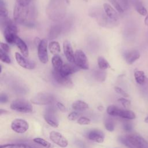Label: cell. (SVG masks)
Wrapping results in <instances>:
<instances>
[{
    "label": "cell",
    "instance_id": "cell-49",
    "mask_svg": "<svg viewBox=\"0 0 148 148\" xmlns=\"http://www.w3.org/2000/svg\"><path fill=\"white\" fill-rule=\"evenodd\" d=\"M145 24L147 26H148V14L146 16L145 18V21H144Z\"/></svg>",
    "mask_w": 148,
    "mask_h": 148
},
{
    "label": "cell",
    "instance_id": "cell-45",
    "mask_svg": "<svg viewBox=\"0 0 148 148\" xmlns=\"http://www.w3.org/2000/svg\"><path fill=\"white\" fill-rule=\"evenodd\" d=\"M16 1L22 5H28L32 3V0H16Z\"/></svg>",
    "mask_w": 148,
    "mask_h": 148
},
{
    "label": "cell",
    "instance_id": "cell-34",
    "mask_svg": "<svg viewBox=\"0 0 148 148\" xmlns=\"http://www.w3.org/2000/svg\"><path fill=\"white\" fill-rule=\"evenodd\" d=\"M119 141L122 143L123 145H124L125 146H126L128 148H136L135 146H134L130 142L129 140L125 138V136L123 137L121 136L119 138Z\"/></svg>",
    "mask_w": 148,
    "mask_h": 148
},
{
    "label": "cell",
    "instance_id": "cell-47",
    "mask_svg": "<svg viewBox=\"0 0 148 148\" xmlns=\"http://www.w3.org/2000/svg\"><path fill=\"white\" fill-rule=\"evenodd\" d=\"M75 144L76 145L79 147V148H88L86 145L84 144V142H83L81 140H76L75 142Z\"/></svg>",
    "mask_w": 148,
    "mask_h": 148
},
{
    "label": "cell",
    "instance_id": "cell-12",
    "mask_svg": "<svg viewBox=\"0 0 148 148\" xmlns=\"http://www.w3.org/2000/svg\"><path fill=\"white\" fill-rule=\"evenodd\" d=\"M50 139L55 144L60 147L65 148L68 146V142L67 139L60 133L53 131L49 134Z\"/></svg>",
    "mask_w": 148,
    "mask_h": 148
},
{
    "label": "cell",
    "instance_id": "cell-23",
    "mask_svg": "<svg viewBox=\"0 0 148 148\" xmlns=\"http://www.w3.org/2000/svg\"><path fill=\"white\" fill-rule=\"evenodd\" d=\"M72 107L76 111H83L88 108V105L83 101L77 100L72 103Z\"/></svg>",
    "mask_w": 148,
    "mask_h": 148
},
{
    "label": "cell",
    "instance_id": "cell-28",
    "mask_svg": "<svg viewBox=\"0 0 148 148\" xmlns=\"http://www.w3.org/2000/svg\"><path fill=\"white\" fill-rule=\"evenodd\" d=\"M0 17H1V21L5 20L8 18V10L6 9L5 3H3L2 0H1L0 2Z\"/></svg>",
    "mask_w": 148,
    "mask_h": 148
},
{
    "label": "cell",
    "instance_id": "cell-17",
    "mask_svg": "<svg viewBox=\"0 0 148 148\" xmlns=\"http://www.w3.org/2000/svg\"><path fill=\"white\" fill-rule=\"evenodd\" d=\"M140 54L138 50H132L124 53V58L128 64L131 65L140 58Z\"/></svg>",
    "mask_w": 148,
    "mask_h": 148
},
{
    "label": "cell",
    "instance_id": "cell-31",
    "mask_svg": "<svg viewBox=\"0 0 148 148\" xmlns=\"http://www.w3.org/2000/svg\"><path fill=\"white\" fill-rule=\"evenodd\" d=\"M0 60L1 61L6 64H10L11 62V60L8 53L2 49L0 50Z\"/></svg>",
    "mask_w": 148,
    "mask_h": 148
},
{
    "label": "cell",
    "instance_id": "cell-44",
    "mask_svg": "<svg viewBox=\"0 0 148 148\" xmlns=\"http://www.w3.org/2000/svg\"><path fill=\"white\" fill-rule=\"evenodd\" d=\"M8 101V97L6 94L2 93L0 95V102L1 103H6Z\"/></svg>",
    "mask_w": 148,
    "mask_h": 148
},
{
    "label": "cell",
    "instance_id": "cell-29",
    "mask_svg": "<svg viewBox=\"0 0 148 148\" xmlns=\"http://www.w3.org/2000/svg\"><path fill=\"white\" fill-rule=\"evenodd\" d=\"M33 141L39 145H42V146L46 148H53V145L50 142H49L48 141L46 140L45 139L42 138H39V137L35 138L33 139Z\"/></svg>",
    "mask_w": 148,
    "mask_h": 148
},
{
    "label": "cell",
    "instance_id": "cell-19",
    "mask_svg": "<svg viewBox=\"0 0 148 148\" xmlns=\"http://www.w3.org/2000/svg\"><path fill=\"white\" fill-rule=\"evenodd\" d=\"M15 45L19 49V50H20V51L23 56H24L25 57H28L29 51H28V47H27L26 43L18 36H17V38H16V40L15 42Z\"/></svg>",
    "mask_w": 148,
    "mask_h": 148
},
{
    "label": "cell",
    "instance_id": "cell-21",
    "mask_svg": "<svg viewBox=\"0 0 148 148\" xmlns=\"http://www.w3.org/2000/svg\"><path fill=\"white\" fill-rule=\"evenodd\" d=\"M132 3L137 12L142 16H147V10L140 0H131Z\"/></svg>",
    "mask_w": 148,
    "mask_h": 148
},
{
    "label": "cell",
    "instance_id": "cell-26",
    "mask_svg": "<svg viewBox=\"0 0 148 148\" xmlns=\"http://www.w3.org/2000/svg\"><path fill=\"white\" fill-rule=\"evenodd\" d=\"M93 75L95 80L101 82H103L106 77V73L104 71V70H102L100 69L94 71Z\"/></svg>",
    "mask_w": 148,
    "mask_h": 148
},
{
    "label": "cell",
    "instance_id": "cell-36",
    "mask_svg": "<svg viewBox=\"0 0 148 148\" xmlns=\"http://www.w3.org/2000/svg\"><path fill=\"white\" fill-rule=\"evenodd\" d=\"M8 148H32L31 146L25 143H10Z\"/></svg>",
    "mask_w": 148,
    "mask_h": 148
},
{
    "label": "cell",
    "instance_id": "cell-7",
    "mask_svg": "<svg viewBox=\"0 0 148 148\" xmlns=\"http://www.w3.org/2000/svg\"><path fill=\"white\" fill-rule=\"evenodd\" d=\"M125 138L136 148H148L147 141L138 134H128L125 136Z\"/></svg>",
    "mask_w": 148,
    "mask_h": 148
},
{
    "label": "cell",
    "instance_id": "cell-15",
    "mask_svg": "<svg viewBox=\"0 0 148 148\" xmlns=\"http://www.w3.org/2000/svg\"><path fill=\"white\" fill-rule=\"evenodd\" d=\"M104 11L109 20L115 25L119 21V15L116 10L109 3H105L103 5Z\"/></svg>",
    "mask_w": 148,
    "mask_h": 148
},
{
    "label": "cell",
    "instance_id": "cell-39",
    "mask_svg": "<svg viewBox=\"0 0 148 148\" xmlns=\"http://www.w3.org/2000/svg\"><path fill=\"white\" fill-rule=\"evenodd\" d=\"M114 89L115 91L117 93L121 95L124 97H129V95L124 90H123L121 88H120L119 87H114Z\"/></svg>",
    "mask_w": 148,
    "mask_h": 148
},
{
    "label": "cell",
    "instance_id": "cell-16",
    "mask_svg": "<svg viewBox=\"0 0 148 148\" xmlns=\"http://www.w3.org/2000/svg\"><path fill=\"white\" fill-rule=\"evenodd\" d=\"M63 50L64 55L68 62L71 64H74L75 53H73L72 45L69 41L65 40L64 42Z\"/></svg>",
    "mask_w": 148,
    "mask_h": 148
},
{
    "label": "cell",
    "instance_id": "cell-14",
    "mask_svg": "<svg viewBox=\"0 0 148 148\" xmlns=\"http://www.w3.org/2000/svg\"><path fill=\"white\" fill-rule=\"evenodd\" d=\"M86 136L89 140L97 143H101L104 141V133L99 130H91L88 131L86 133Z\"/></svg>",
    "mask_w": 148,
    "mask_h": 148
},
{
    "label": "cell",
    "instance_id": "cell-40",
    "mask_svg": "<svg viewBox=\"0 0 148 148\" xmlns=\"http://www.w3.org/2000/svg\"><path fill=\"white\" fill-rule=\"evenodd\" d=\"M79 114L76 112H71L68 116V119L70 121H75L79 118Z\"/></svg>",
    "mask_w": 148,
    "mask_h": 148
},
{
    "label": "cell",
    "instance_id": "cell-24",
    "mask_svg": "<svg viewBox=\"0 0 148 148\" xmlns=\"http://www.w3.org/2000/svg\"><path fill=\"white\" fill-rule=\"evenodd\" d=\"M51 62L54 69L57 71H60L64 65L61 57L58 55H54L51 59Z\"/></svg>",
    "mask_w": 148,
    "mask_h": 148
},
{
    "label": "cell",
    "instance_id": "cell-5",
    "mask_svg": "<svg viewBox=\"0 0 148 148\" xmlns=\"http://www.w3.org/2000/svg\"><path fill=\"white\" fill-rule=\"evenodd\" d=\"M54 100V96L48 92H42L34 96L31 101L32 103L39 105L51 104Z\"/></svg>",
    "mask_w": 148,
    "mask_h": 148
},
{
    "label": "cell",
    "instance_id": "cell-41",
    "mask_svg": "<svg viewBox=\"0 0 148 148\" xmlns=\"http://www.w3.org/2000/svg\"><path fill=\"white\" fill-rule=\"evenodd\" d=\"M123 128L124 131H125L127 132H130L132 130L133 127H132V125L131 123L126 122L123 124Z\"/></svg>",
    "mask_w": 148,
    "mask_h": 148
},
{
    "label": "cell",
    "instance_id": "cell-32",
    "mask_svg": "<svg viewBox=\"0 0 148 148\" xmlns=\"http://www.w3.org/2000/svg\"><path fill=\"white\" fill-rule=\"evenodd\" d=\"M119 108L114 105H109L106 109L107 113L112 116H117V112Z\"/></svg>",
    "mask_w": 148,
    "mask_h": 148
},
{
    "label": "cell",
    "instance_id": "cell-33",
    "mask_svg": "<svg viewBox=\"0 0 148 148\" xmlns=\"http://www.w3.org/2000/svg\"><path fill=\"white\" fill-rule=\"evenodd\" d=\"M61 32V29L60 27L58 26H54L53 27L50 31V34H49V36L51 38H56L58 35H59L60 33Z\"/></svg>",
    "mask_w": 148,
    "mask_h": 148
},
{
    "label": "cell",
    "instance_id": "cell-25",
    "mask_svg": "<svg viewBox=\"0 0 148 148\" xmlns=\"http://www.w3.org/2000/svg\"><path fill=\"white\" fill-rule=\"evenodd\" d=\"M49 49L50 53L54 55H58L61 51L60 46L57 41L50 42L49 44Z\"/></svg>",
    "mask_w": 148,
    "mask_h": 148
},
{
    "label": "cell",
    "instance_id": "cell-35",
    "mask_svg": "<svg viewBox=\"0 0 148 148\" xmlns=\"http://www.w3.org/2000/svg\"><path fill=\"white\" fill-rule=\"evenodd\" d=\"M108 1L112 4V5L114 8V9L117 10V12H118L120 13H122L124 12L123 9L121 8V6L119 4L117 0H108Z\"/></svg>",
    "mask_w": 148,
    "mask_h": 148
},
{
    "label": "cell",
    "instance_id": "cell-27",
    "mask_svg": "<svg viewBox=\"0 0 148 148\" xmlns=\"http://www.w3.org/2000/svg\"><path fill=\"white\" fill-rule=\"evenodd\" d=\"M98 65L100 69L105 70L110 68V65L108 61L103 57H99L98 58Z\"/></svg>",
    "mask_w": 148,
    "mask_h": 148
},
{
    "label": "cell",
    "instance_id": "cell-52",
    "mask_svg": "<svg viewBox=\"0 0 148 148\" xmlns=\"http://www.w3.org/2000/svg\"><path fill=\"white\" fill-rule=\"evenodd\" d=\"M145 122L146 123H148V116L145 118Z\"/></svg>",
    "mask_w": 148,
    "mask_h": 148
},
{
    "label": "cell",
    "instance_id": "cell-2",
    "mask_svg": "<svg viewBox=\"0 0 148 148\" xmlns=\"http://www.w3.org/2000/svg\"><path fill=\"white\" fill-rule=\"evenodd\" d=\"M1 28L3 33L4 38L9 44H15L16 38H17V28L10 18L1 21Z\"/></svg>",
    "mask_w": 148,
    "mask_h": 148
},
{
    "label": "cell",
    "instance_id": "cell-43",
    "mask_svg": "<svg viewBox=\"0 0 148 148\" xmlns=\"http://www.w3.org/2000/svg\"><path fill=\"white\" fill-rule=\"evenodd\" d=\"M0 45H1V49L3 50L4 51L6 52L7 53H8L10 51V48L8 44L3 42H1Z\"/></svg>",
    "mask_w": 148,
    "mask_h": 148
},
{
    "label": "cell",
    "instance_id": "cell-11",
    "mask_svg": "<svg viewBox=\"0 0 148 148\" xmlns=\"http://www.w3.org/2000/svg\"><path fill=\"white\" fill-rule=\"evenodd\" d=\"M38 56L39 61L43 64H46L49 61L47 53V41L43 39L41 40L38 47Z\"/></svg>",
    "mask_w": 148,
    "mask_h": 148
},
{
    "label": "cell",
    "instance_id": "cell-1",
    "mask_svg": "<svg viewBox=\"0 0 148 148\" xmlns=\"http://www.w3.org/2000/svg\"><path fill=\"white\" fill-rule=\"evenodd\" d=\"M14 22L27 27H32L34 24V9L32 4L22 5L16 3L13 10Z\"/></svg>",
    "mask_w": 148,
    "mask_h": 148
},
{
    "label": "cell",
    "instance_id": "cell-10",
    "mask_svg": "<svg viewBox=\"0 0 148 148\" xmlns=\"http://www.w3.org/2000/svg\"><path fill=\"white\" fill-rule=\"evenodd\" d=\"M56 111V108L53 106H49L47 108L46 113L44 115V119L46 123L54 128L58 127L59 124L58 120L55 115Z\"/></svg>",
    "mask_w": 148,
    "mask_h": 148
},
{
    "label": "cell",
    "instance_id": "cell-53",
    "mask_svg": "<svg viewBox=\"0 0 148 148\" xmlns=\"http://www.w3.org/2000/svg\"><path fill=\"white\" fill-rule=\"evenodd\" d=\"M84 1H85V2H87V1H88V0H83Z\"/></svg>",
    "mask_w": 148,
    "mask_h": 148
},
{
    "label": "cell",
    "instance_id": "cell-38",
    "mask_svg": "<svg viewBox=\"0 0 148 148\" xmlns=\"http://www.w3.org/2000/svg\"><path fill=\"white\" fill-rule=\"evenodd\" d=\"M118 101L121 103V104L125 108H128L130 105H131V102L130 100L124 98H120L118 99Z\"/></svg>",
    "mask_w": 148,
    "mask_h": 148
},
{
    "label": "cell",
    "instance_id": "cell-42",
    "mask_svg": "<svg viewBox=\"0 0 148 148\" xmlns=\"http://www.w3.org/2000/svg\"><path fill=\"white\" fill-rule=\"evenodd\" d=\"M118 2L124 10H126L128 8V0H119Z\"/></svg>",
    "mask_w": 148,
    "mask_h": 148
},
{
    "label": "cell",
    "instance_id": "cell-30",
    "mask_svg": "<svg viewBox=\"0 0 148 148\" xmlns=\"http://www.w3.org/2000/svg\"><path fill=\"white\" fill-rule=\"evenodd\" d=\"M104 125L107 131L112 132L114 130V123L113 120L110 118H107L104 121Z\"/></svg>",
    "mask_w": 148,
    "mask_h": 148
},
{
    "label": "cell",
    "instance_id": "cell-18",
    "mask_svg": "<svg viewBox=\"0 0 148 148\" xmlns=\"http://www.w3.org/2000/svg\"><path fill=\"white\" fill-rule=\"evenodd\" d=\"M79 68L76 65H73L71 63H67L63 65L61 69L58 71L60 72L65 76H69V75L78 71Z\"/></svg>",
    "mask_w": 148,
    "mask_h": 148
},
{
    "label": "cell",
    "instance_id": "cell-6",
    "mask_svg": "<svg viewBox=\"0 0 148 148\" xmlns=\"http://www.w3.org/2000/svg\"><path fill=\"white\" fill-rule=\"evenodd\" d=\"M74 63L79 68L87 70L89 69V64L85 53L80 49H77L75 52Z\"/></svg>",
    "mask_w": 148,
    "mask_h": 148
},
{
    "label": "cell",
    "instance_id": "cell-37",
    "mask_svg": "<svg viewBox=\"0 0 148 148\" xmlns=\"http://www.w3.org/2000/svg\"><path fill=\"white\" fill-rule=\"evenodd\" d=\"M90 119L86 117H81L77 119V123L80 125H88L90 123Z\"/></svg>",
    "mask_w": 148,
    "mask_h": 148
},
{
    "label": "cell",
    "instance_id": "cell-4",
    "mask_svg": "<svg viewBox=\"0 0 148 148\" xmlns=\"http://www.w3.org/2000/svg\"><path fill=\"white\" fill-rule=\"evenodd\" d=\"M10 109L22 113L31 112L33 110L32 105L27 100L17 99L13 100L10 105Z\"/></svg>",
    "mask_w": 148,
    "mask_h": 148
},
{
    "label": "cell",
    "instance_id": "cell-8",
    "mask_svg": "<svg viewBox=\"0 0 148 148\" xmlns=\"http://www.w3.org/2000/svg\"><path fill=\"white\" fill-rule=\"evenodd\" d=\"M12 130L16 133L23 134L29 128L28 122L22 119H14L10 125Z\"/></svg>",
    "mask_w": 148,
    "mask_h": 148
},
{
    "label": "cell",
    "instance_id": "cell-3",
    "mask_svg": "<svg viewBox=\"0 0 148 148\" xmlns=\"http://www.w3.org/2000/svg\"><path fill=\"white\" fill-rule=\"evenodd\" d=\"M89 14L91 17L95 18L98 24L101 26L109 27L111 25H116L109 20L105 11L103 12L102 10L99 8L92 9V11L90 12Z\"/></svg>",
    "mask_w": 148,
    "mask_h": 148
},
{
    "label": "cell",
    "instance_id": "cell-48",
    "mask_svg": "<svg viewBox=\"0 0 148 148\" xmlns=\"http://www.w3.org/2000/svg\"><path fill=\"white\" fill-rule=\"evenodd\" d=\"M10 143H6V144H5V145H1V147L0 148H8L10 146Z\"/></svg>",
    "mask_w": 148,
    "mask_h": 148
},
{
    "label": "cell",
    "instance_id": "cell-50",
    "mask_svg": "<svg viewBox=\"0 0 148 148\" xmlns=\"http://www.w3.org/2000/svg\"><path fill=\"white\" fill-rule=\"evenodd\" d=\"M97 109H98L99 111H102V110H103V107L102 106H98Z\"/></svg>",
    "mask_w": 148,
    "mask_h": 148
},
{
    "label": "cell",
    "instance_id": "cell-20",
    "mask_svg": "<svg viewBox=\"0 0 148 148\" xmlns=\"http://www.w3.org/2000/svg\"><path fill=\"white\" fill-rule=\"evenodd\" d=\"M117 116L128 120H133L135 118V114L131 110L119 108L117 113Z\"/></svg>",
    "mask_w": 148,
    "mask_h": 148
},
{
    "label": "cell",
    "instance_id": "cell-9",
    "mask_svg": "<svg viewBox=\"0 0 148 148\" xmlns=\"http://www.w3.org/2000/svg\"><path fill=\"white\" fill-rule=\"evenodd\" d=\"M52 76L54 80L58 84L68 88H71L72 87L73 83L69 76L63 75L60 72V71L53 69L52 72Z\"/></svg>",
    "mask_w": 148,
    "mask_h": 148
},
{
    "label": "cell",
    "instance_id": "cell-51",
    "mask_svg": "<svg viewBox=\"0 0 148 148\" xmlns=\"http://www.w3.org/2000/svg\"><path fill=\"white\" fill-rule=\"evenodd\" d=\"M8 112H7V110H3V109H1V111H0V113H1V114H3V113H7Z\"/></svg>",
    "mask_w": 148,
    "mask_h": 148
},
{
    "label": "cell",
    "instance_id": "cell-13",
    "mask_svg": "<svg viewBox=\"0 0 148 148\" xmlns=\"http://www.w3.org/2000/svg\"><path fill=\"white\" fill-rule=\"evenodd\" d=\"M15 58L18 64L24 68L33 69L35 67V63L33 61L27 58L17 52L15 53Z\"/></svg>",
    "mask_w": 148,
    "mask_h": 148
},
{
    "label": "cell",
    "instance_id": "cell-46",
    "mask_svg": "<svg viewBox=\"0 0 148 148\" xmlns=\"http://www.w3.org/2000/svg\"><path fill=\"white\" fill-rule=\"evenodd\" d=\"M56 106L57 108L61 112H65L66 111V108L65 106L60 102H57L56 103Z\"/></svg>",
    "mask_w": 148,
    "mask_h": 148
},
{
    "label": "cell",
    "instance_id": "cell-22",
    "mask_svg": "<svg viewBox=\"0 0 148 148\" xmlns=\"http://www.w3.org/2000/svg\"><path fill=\"white\" fill-rule=\"evenodd\" d=\"M134 77L136 82L139 85H144L146 81L145 72L142 71L135 70L134 71Z\"/></svg>",
    "mask_w": 148,
    "mask_h": 148
}]
</instances>
